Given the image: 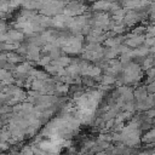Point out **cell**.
<instances>
[{
  "mask_svg": "<svg viewBox=\"0 0 155 155\" xmlns=\"http://www.w3.org/2000/svg\"><path fill=\"white\" fill-rule=\"evenodd\" d=\"M6 61L11 64H16V63H21L23 61V58L18 55V53H15V52H6Z\"/></svg>",
  "mask_w": 155,
  "mask_h": 155,
  "instance_id": "6da1fadb",
  "label": "cell"
},
{
  "mask_svg": "<svg viewBox=\"0 0 155 155\" xmlns=\"http://www.w3.org/2000/svg\"><path fill=\"white\" fill-rule=\"evenodd\" d=\"M3 47H4V43L0 41V51H3Z\"/></svg>",
  "mask_w": 155,
  "mask_h": 155,
  "instance_id": "7a4b0ae2",
  "label": "cell"
},
{
  "mask_svg": "<svg viewBox=\"0 0 155 155\" xmlns=\"http://www.w3.org/2000/svg\"><path fill=\"white\" fill-rule=\"evenodd\" d=\"M2 126H3V121L0 120V128H2Z\"/></svg>",
  "mask_w": 155,
  "mask_h": 155,
  "instance_id": "3957f363",
  "label": "cell"
},
{
  "mask_svg": "<svg viewBox=\"0 0 155 155\" xmlns=\"http://www.w3.org/2000/svg\"><path fill=\"white\" fill-rule=\"evenodd\" d=\"M0 142H2V141H0Z\"/></svg>",
  "mask_w": 155,
  "mask_h": 155,
  "instance_id": "277c9868",
  "label": "cell"
}]
</instances>
